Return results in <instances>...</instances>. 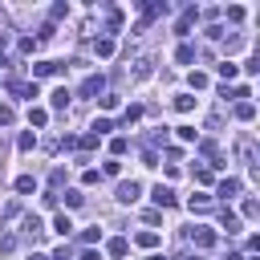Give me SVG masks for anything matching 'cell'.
<instances>
[{"label": "cell", "instance_id": "obj_39", "mask_svg": "<svg viewBox=\"0 0 260 260\" xmlns=\"http://www.w3.org/2000/svg\"><path fill=\"white\" fill-rule=\"evenodd\" d=\"M260 215V203L256 199H244V219H256Z\"/></svg>", "mask_w": 260, "mask_h": 260}, {"label": "cell", "instance_id": "obj_48", "mask_svg": "<svg viewBox=\"0 0 260 260\" xmlns=\"http://www.w3.org/2000/svg\"><path fill=\"white\" fill-rule=\"evenodd\" d=\"M49 260H73V252H69V244H61V248H57V252H53Z\"/></svg>", "mask_w": 260, "mask_h": 260}, {"label": "cell", "instance_id": "obj_29", "mask_svg": "<svg viewBox=\"0 0 260 260\" xmlns=\"http://www.w3.org/2000/svg\"><path fill=\"white\" fill-rule=\"evenodd\" d=\"M16 146H20V150H32V146H37V134H32V130H20Z\"/></svg>", "mask_w": 260, "mask_h": 260}, {"label": "cell", "instance_id": "obj_15", "mask_svg": "<svg viewBox=\"0 0 260 260\" xmlns=\"http://www.w3.org/2000/svg\"><path fill=\"white\" fill-rule=\"evenodd\" d=\"M130 77H134V81L150 77V57H138V61H134V69H130Z\"/></svg>", "mask_w": 260, "mask_h": 260}, {"label": "cell", "instance_id": "obj_26", "mask_svg": "<svg viewBox=\"0 0 260 260\" xmlns=\"http://www.w3.org/2000/svg\"><path fill=\"white\" fill-rule=\"evenodd\" d=\"M138 118H142V106H126L122 110V126H134Z\"/></svg>", "mask_w": 260, "mask_h": 260}, {"label": "cell", "instance_id": "obj_53", "mask_svg": "<svg viewBox=\"0 0 260 260\" xmlns=\"http://www.w3.org/2000/svg\"><path fill=\"white\" fill-rule=\"evenodd\" d=\"M28 260H49V256H45V252H32V256H28Z\"/></svg>", "mask_w": 260, "mask_h": 260}, {"label": "cell", "instance_id": "obj_8", "mask_svg": "<svg viewBox=\"0 0 260 260\" xmlns=\"http://www.w3.org/2000/svg\"><path fill=\"white\" fill-rule=\"evenodd\" d=\"M138 195H142V183H118V203H138Z\"/></svg>", "mask_w": 260, "mask_h": 260}, {"label": "cell", "instance_id": "obj_30", "mask_svg": "<svg viewBox=\"0 0 260 260\" xmlns=\"http://www.w3.org/2000/svg\"><path fill=\"white\" fill-rule=\"evenodd\" d=\"M98 142H102V138H98V134H93V130H89V134H81V138H77V146H81V150H98Z\"/></svg>", "mask_w": 260, "mask_h": 260}, {"label": "cell", "instance_id": "obj_31", "mask_svg": "<svg viewBox=\"0 0 260 260\" xmlns=\"http://www.w3.org/2000/svg\"><path fill=\"white\" fill-rule=\"evenodd\" d=\"M195 183H203V187L215 183V171H211V167H195Z\"/></svg>", "mask_w": 260, "mask_h": 260}, {"label": "cell", "instance_id": "obj_17", "mask_svg": "<svg viewBox=\"0 0 260 260\" xmlns=\"http://www.w3.org/2000/svg\"><path fill=\"white\" fill-rule=\"evenodd\" d=\"M69 98H73V93L61 85V89H53V102H49V106H53V110H69Z\"/></svg>", "mask_w": 260, "mask_h": 260}, {"label": "cell", "instance_id": "obj_7", "mask_svg": "<svg viewBox=\"0 0 260 260\" xmlns=\"http://www.w3.org/2000/svg\"><path fill=\"white\" fill-rule=\"evenodd\" d=\"M240 191H244V183H240V179H219V183H215V195H219L223 203H228V199H236Z\"/></svg>", "mask_w": 260, "mask_h": 260}, {"label": "cell", "instance_id": "obj_51", "mask_svg": "<svg viewBox=\"0 0 260 260\" xmlns=\"http://www.w3.org/2000/svg\"><path fill=\"white\" fill-rule=\"evenodd\" d=\"M228 260H248V256L244 252H228Z\"/></svg>", "mask_w": 260, "mask_h": 260}, {"label": "cell", "instance_id": "obj_4", "mask_svg": "<svg viewBox=\"0 0 260 260\" xmlns=\"http://www.w3.org/2000/svg\"><path fill=\"white\" fill-rule=\"evenodd\" d=\"M77 93H81V98H102V93H106V77H102V73H89V77L77 85Z\"/></svg>", "mask_w": 260, "mask_h": 260}, {"label": "cell", "instance_id": "obj_18", "mask_svg": "<svg viewBox=\"0 0 260 260\" xmlns=\"http://www.w3.org/2000/svg\"><path fill=\"white\" fill-rule=\"evenodd\" d=\"M171 106H175L179 114H191V110H195V98H191V93H175V102H171Z\"/></svg>", "mask_w": 260, "mask_h": 260}, {"label": "cell", "instance_id": "obj_24", "mask_svg": "<svg viewBox=\"0 0 260 260\" xmlns=\"http://www.w3.org/2000/svg\"><path fill=\"white\" fill-rule=\"evenodd\" d=\"M175 61H179V65H191V61H195V49H191V45H179V49H175Z\"/></svg>", "mask_w": 260, "mask_h": 260}, {"label": "cell", "instance_id": "obj_40", "mask_svg": "<svg viewBox=\"0 0 260 260\" xmlns=\"http://www.w3.org/2000/svg\"><path fill=\"white\" fill-rule=\"evenodd\" d=\"M98 240H102V228H85L81 232V244H98Z\"/></svg>", "mask_w": 260, "mask_h": 260}, {"label": "cell", "instance_id": "obj_28", "mask_svg": "<svg viewBox=\"0 0 260 260\" xmlns=\"http://www.w3.org/2000/svg\"><path fill=\"white\" fill-rule=\"evenodd\" d=\"M134 244H138V248H154V244H158V232H138Z\"/></svg>", "mask_w": 260, "mask_h": 260}, {"label": "cell", "instance_id": "obj_23", "mask_svg": "<svg viewBox=\"0 0 260 260\" xmlns=\"http://www.w3.org/2000/svg\"><path fill=\"white\" fill-rule=\"evenodd\" d=\"M236 118H240V122H252V118H256V106H252V102H236Z\"/></svg>", "mask_w": 260, "mask_h": 260}, {"label": "cell", "instance_id": "obj_52", "mask_svg": "<svg viewBox=\"0 0 260 260\" xmlns=\"http://www.w3.org/2000/svg\"><path fill=\"white\" fill-rule=\"evenodd\" d=\"M175 260H203V256H191V252H183V256H175Z\"/></svg>", "mask_w": 260, "mask_h": 260}, {"label": "cell", "instance_id": "obj_47", "mask_svg": "<svg viewBox=\"0 0 260 260\" xmlns=\"http://www.w3.org/2000/svg\"><path fill=\"white\" fill-rule=\"evenodd\" d=\"M142 167H158V154H154V150H150V146H146V150H142Z\"/></svg>", "mask_w": 260, "mask_h": 260}, {"label": "cell", "instance_id": "obj_38", "mask_svg": "<svg viewBox=\"0 0 260 260\" xmlns=\"http://www.w3.org/2000/svg\"><path fill=\"white\" fill-rule=\"evenodd\" d=\"M110 130H114V122H110V118H98V122H93V134H98V138H102V134H110Z\"/></svg>", "mask_w": 260, "mask_h": 260}, {"label": "cell", "instance_id": "obj_35", "mask_svg": "<svg viewBox=\"0 0 260 260\" xmlns=\"http://www.w3.org/2000/svg\"><path fill=\"white\" fill-rule=\"evenodd\" d=\"M118 102H122L118 93H102V98H98V106H102V110H118Z\"/></svg>", "mask_w": 260, "mask_h": 260}, {"label": "cell", "instance_id": "obj_21", "mask_svg": "<svg viewBox=\"0 0 260 260\" xmlns=\"http://www.w3.org/2000/svg\"><path fill=\"white\" fill-rule=\"evenodd\" d=\"M65 16H69V4H65V0H57V4L49 8V24H57V20H65Z\"/></svg>", "mask_w": 260, "mask_h": 260}, {"label": "cell", "instance_id": "obj_43", "mask_svg": "<svg viewBox=\"0 0 260 260\" xmlns=\"http://www.w3.org/2000/svg\"><path fill=\"white\" fill-rule=\"evenodd\" d=\"M126 146H130L126 138H110V154H126Z\"/></svg>", "mask_w": 260, "mask_h": 260}, {"label": "cell", "instance_id": "obj_14", "mask_svg": "<svg viewBox=\"0 0 260 260\" xmlns=\"http://www.w3.org/2000/svg\"><path fill=\"white\" fill-rule=\"evenodd\" d=\"M106 252H110V256H114V260H122V256H126V252H130V244H126V240H122V236H114V240H110V244H106Z\"/></svg>", "mask_w": 260, "mask_h": 260}, {"label": "cell", "instance_id": "obj_34", "mask_svg": "<svg viewBox=\"0 0 260 260\" xmlns=\"http://www.w3.org/2000/svg\"><path fill=\"white\" fill-rule=\"evenodd\" d=\"M240 45H244V37H240V32H232V37H223V53H236Z\"/></svg>", "mask_w": 260, "mask_h": 260}, {"label": "cell", "instance_id": "obj_46", "mask_svg": "<svg viewBox=\"0 0 260 260\" xmlns=\"http://www.w3.org/2000/svg\"><path fill=\"white\" fill-rule=\"evenodd\" d=\"M228 20H232V24H240V20H244V8H240V4H232V8H228Z\"/></svg>", "mask_w": 260, "mask_h": 260}, {"label": "cell", "instance_id": "obj_27", "mask_svg": "<svg viewBox=\"0 0 260 260\" xmlns=\"http://www.w3.org/2000/svg\"><path fill=\"white\" fill-rule=\"evenodd\" d=\"M16 191H20V195H32V191H37V179H32V175H20V179H16Z\"/></svg>", "mask_w": 260, "mask_h": 260}, {"label": "cell", "instance_id": "obj_5", "mask_svg": "<svg viewBox=\"0 0 260 260\" xmlns=\"http://www.w3.org/2000/svg\"><path fill=\"white\" fill-rule=\"evenodd\" d=\"M236 158H240L248 171H256V146H252V138H240V142H236Z\"/></svg>", "mask_w": 260, "mask_h": 260}, {"label": "cell", "instance_id": "obj_54", "mask_svg": "<svg viewBox=\"0 0 260 260\" xmlns=\"http://www.w3.org/2000/svg\"><path fill=\"white\" fill-rule=\"evenodd\" d=\"M150 260H162V256H150Z\"/></svg>", "mask_w": 260, "mask_h": 260}, {"label": "cell", "instance_id": "obj_19", "mask_svg": "<svg viewBox=\"0 0 260 260\" xmlns=\"http://www.w3.org/2000/svg\"><path fill=\"white\" fill-rule=\"evenodd\" d=\"M49 122V110L45 106H28V126H45Z\"/></svg>", "mask_w": 260, "mask_h": 260}, {"label": "cell", "instance_id": "obj_11", "mask_svg": "<svg viewBox=\"0 0 260 260\" xmlns=\"http://www.w3.org/2000/svg\"><path fill=\"white\" fill-rule=\"evenodd\" d=\"M53 73H61V61H37L32 65V81L37 77H53Z\"/></svg>", "mask_w": 260, "mask_h": 260}, {"label": "cell", "instance_id": "obj_2", "mask_svg": "<svg viewBox=\"0 0 260 260\" xmlns=\"http://www.w3.org/2000/svg\"><path fill=\"white\" fill-rule=\"evenodd\" d=\"M167 8H171L167 0H146V4H142V20H138V32H142V28L150 24V20H158V16H167Z\"/></svg>", "mask_w": 260, "mask_h": 260}, {"label": "cell", "instance_id": "obj_16", "mask_svg": "<svg viewBox=\"0 0 260 260\" xmlns=\"http://www.w3.org/2000/svg\"><path fill=\"white\" fill-rule=\"evenodd\" d=\"M215 73H219V77H223V81H232V77H236V73H240V65H236V61H228V57H223V61H219V65H215Z\"/></svg>", "mask_w": 260, "mask_h": 260}, {"label": "cell", "instance_id": "obj_9", "mask_svg": "<svg viewBox=\"0 0 260 260\" xmlns=\"http://www.w3.org/2000/svg\"><path fill=\"white\" fill-rule=\"evenodd\" d=\"M150 199H154V203H158V211H162V207H175V203H179V195H175V191H171V187H162V183H158V187H154V191H150Z\"/></svg>", "mask_w": 260, "mask_h": 260}, {"label": "cell", "instance_id": "obj_49", "mask_svg": "<svg viewBox=\"0 0 260 260\" xmlns=\"http://www.w3.org/2000/svg\"><path fill=\"white\" fill-rule=\"evenodd\" d=\"M179 138L183 142H195V126H179Z\"/></svg>", "mask_w": 260, "mask_h": 260}, {"label": "cell", "instance_id": "obj_41", "mask_svg": "<svg viewBox=\"0 0 260 260\" xmlns=\"http://www.w3.org/2000/svg\"><path fill=\"white\" fill-rule=\"evenodd\" d=\"M16 122V110L12 106H0V126H12Z\"/></svg>", "mask_w": 260, "mask_h": 260}, {"label": "cell", "instance_id": "obj_32", "mask_svg": "<svg viewBox=\"0 0 260 260\" xmlns=\"http://www.w3.org/2000/svg\"><path fill=\"white\" fill-rule=\"evenodd\" d=\"M187 207H191V211H207V207H211V199H207V195H191V199H187Z\"/></svg>", "mask_w": 260, "mask_h": 260}, {"label": "cell", "instance_id": "obj_13", "mask_svg": "<svg viewBox=\"0 0 260 260\" xmlns=\"http://www.w3.org/2000/svg\"><path fill=\"white\" fill-rule=\"evenodd\" d=\"M199 154H207V158H211V171L219 167V146H215L211 138H203V142H199Z\"/></svg>", "mask_w": 260, "mask_h": 260}, {"label": "cell", "instance_id": "obj_10", "mask_svg": "<svg viewBox=\"0 0 260 260\" xmlns=\"http://www.w3.org/2000/svg\"><path fill=\"white\" fill-rule=\"evenodd\" d=\"M191 240H195V248H215V232L211 228H191Z\"/></svg>", "mask_w": 260, "mask_h": 260}, {"label": "cell", "instance_id": "obj_12", "mask_svg": "<svg viewBox=\"0 0 260 260\" xmlns=\"http://www.w3.org/2000/svg\"><path fill=\"white\" fill-rule=\"evenodd\" d=\"M219 93H223V98H228V102H248V98H252V89H248V85H232V89H228V85H223V89H219Z\"/></svg>", "mask_w": 260, "mask_h": 260}, {"label": "cell", "instance_id": "obj_33", "mask_svg": "<svg viewBox=\"0 0 260 260\" xmlns=\"http://www.w3.org/2000/svg\"><path fill=\"white\" fill-rule=\"evenodd\" d=\"M53 232H57V236H69V232H73L69 215H57V219H53Z\"/></svg>", "mask_w": 260, "mask_h": 260}, {"label": "cell", "instance_id": "obj_36", "mask_svg": "<svg viewBox=\"0 0 260 260\" xmlns=\"http://www.w3.org/2000/svg\"><path fill=\"white\" fill-rule=\"evenodd\" d=\"M61 183H65V167H53V171H49V187H53V191H57V187H61Z\"/></svg>", "mask_w": 260, "mask_h": 260}, {"label": "cell", "instance_id": "obj_50", "mask_svg": "<svg viewBox=\"0 0 260 260\" xmlns=\"http://www.w3.org/2000/svg\"><path fill=\"white\" fill-rule=\"evenodd\" d=\"M77 260H98V252H89V248H85V252H81Z\"/></svg>", "mask_w": 260, "mask_h": 260}, {"label": "cell", "instance_id": "obj_45", "mask_svg": "<svg viewBox=\"0 0 260 260\" xmlns=\"http://www.w3.org/2000/svg\"><path fill=\"white\" fill-rule=\"evenodd\" d=\"M65 203H69V207H81L85 195H81V191H65Z\"/></svg>", "mask_w": 260, "mask_h": 260}, {"label": "cell", "instance_id": "obj_3", "mask_svg": "<svg viewBox=\"0 0 260 260\" xmlns=\"http://www.w3.org/2000/svg\"><path fill=\"white\" fill-rule=\"evenodd\" d=\"M20 236H24L28 244H37V240L45 236V223H41V215H32V211H28V215L20 219Z\"/></svg>", "mask_w": 260, "mask_h": 260}, {"label": "cell", "instance_id": "obj_25", "mask_svg": "<svg viewBox=\"0 0 260 260\" xmlns=\"http://www.w3.org/2000/svg\"><path fill=\"white\" fill-rule=\"evenodd\" d=\"M187 85H191V89H207V85H211V77H207V73H199V69H195V73H191V77H187Z\"/></svg>", "mask_w": 260, "mask_h": 260}, {"label": "cell", "instance_id": "obj_44", "mask_svg": "<svg viewBox=\"0 0 260 260\" xmlns=\"http://www.w3.org/2000/svg\"><path fill=\"white\" fill-rule=\"evenodd\" d=\"M98 179H102V175H98V171H93V167H85V171H81V183H85V187H93V183H98Z\"/></svg>", "mask_w": 260, "mask_h": 260}, {"label": "cell", "instance_id": "obj_1", "mask_svg": "<svg viewBox=\"0 0 260 260\" xmlns=\"http://www.w3.org/2000/svg\"><path fill=\"white\" fill-rule=\"evenodd\" d=\"M4 89H8L12 98H28V102H32V98H41L37 81H20V77H8V81H4Z\"/></svg>", "mask_w": 260, "mask_h": 260}, {"label": "cell", "instance_id": "obj_20", "mask_svg": "<svg viewBox=\"0 0 260 260\" xmlns=\"http://www.w3.org/2000/svg\"><path fill=\"white\" fill-rule=\"evenodd\" d=\"M219 223L228 228V236H236V232H244V223H240V215H232V211H223V215H219Z\"/></svg>", "mask_w": 260, "mask_h": 260}, {"label": "cell", "instance_id": "obj_6", "mask_svg": "<svg viewBox=\"0 0 260 260\" xmlns=\"http://www.w3.org/2000/svg\"><path fill=\"white\" fill-rule=\"evenodd\" d=\"M195 16H199V8H195V4H187V8H183V16L175 20V37H187V32H191V24H195Z\"/></svg>", "mask_w": 260, "mask_h": 260}, {"label": "cell", "instance_id": "obj_42", "mask_svg": "<svg viewBox=\"0 0 260 260\" xmlns=\"http://www.w3.org/2000/svg\"><path fill=\"white\" fill-rule=\"evenodd\" d=\"M53 32H57V24H49V20H45V24H41V32H37V45H41V41H49Z\"/></svg>", "mask_w": 260, "mask_h": 260}, {"label": "cell", "instance_id": "obj_37", "mask_svg": "<svg viewBox=\"0 0 260 260\" xmlns=\"http://www.w3.org/2000/svg\"><path fill=\"white\" fill-rule=\"evenodd\" d=\"M12 248H16V236H12V232H4V236H0V256H8Z\"/></svg>", "mask_w": 260, "mask_h": 260}, {"label": "cell", "instance_id": "obj_22", "mask_svg": "<svg viewBox=\"0 0 260 260\" xmlns=\"http://www.w3.org/2000/svg\"><path fill=\"white\" fill-rule=\"evenodd\" d=\"M93 53H98V57H114V37H102V41H93Z\"/></svg>", "mask_w": 260, "mask_h": 260}]
</instances>
